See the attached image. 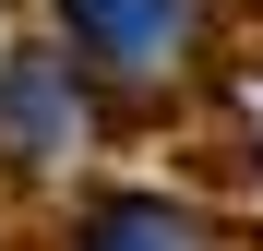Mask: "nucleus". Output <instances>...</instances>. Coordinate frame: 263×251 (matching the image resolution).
Here are the masks:
<instances>
[{
	"instance_id": "obj_2",
	"label": "nucleus",
	"mask_w": 263,
	"mask_h": 251,
	"mask_svg": "<svg viewBox=\"0 0 263 251\" xmlns=\"http://www.w3.org/2000/svg\"><path fill=\"white\" fill-rule=\"evenodd\" d=\"M84 144V84L60 48H12L0 60V156H24V167H48Z\"/></svg>"
},
{
	"instance_id": "obj_1",
	"label": "nucleus",
	"mask_w": 263,
	"mask_h": 251,
	"mask_svg": "<svg viewBox=\"0 0 263 251\" xmlns=\"http://www.w3.org/2000/svg\"><path fill=\"white\" fill-rule=\"evenodd\" d=\"M60 12V36L96 72H120V84H167L192 60V0H48Z\"/></svg>"
},
{
	"instance_id": "obj_3",
	"label": "nucleus",
	"mask_w": 263,
	"mask_h": 251,
	"mask_svg": "<svg viewBox=\"0 0 263 251\" xmlns=\"http://www.w3.org/2000/svg\"><path fill=\"white\" fill-rule=\"evenodd\" d=\"M72 251H215V227L167 191H96L72 216Z\"/></svg>"
}]
</instances>
